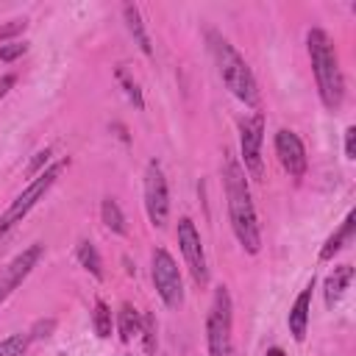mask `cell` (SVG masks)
Here are the masks:
<instances>
[{"mask_svg":"<svg viewBox=\"0 0 356 356\" xmlns=\"http://www.w3.org/2000/svg\"><path fill=\"white\" fill-rule=\"evenodd\" d=\"M222 186H225V206H228L231 231H234L236 242L242 245V250L256 256L261 250V231H259L256 209H253V200H250L248 175H245L239 159L228 150H225V159H222Z\"/></svg>","mask_w":356,"mask_h":356,"instance_id":"6da1fadb","label":"cell"},{"mask_svg":"<svg viewBox=\"0 0 356 356\" xmlns=\"http://www.w3.org/2000/svg\"><path fill=\"white\" fill-rule=\"evenodd\" d=\"M306 47H309L312 72H314V83H317V95L323 106L328 111H339L345 100V78H342L334 39L323 28H312L306 33Z\"/></svg>","mask_w":356,"mask_h":356,"instance_id":"7a4b0ae2","label":"cell"},{"mask_svg":"<svg viewBox=\"0 0 356 356\" xmlns=\"http://www.w3.org/2000/svg\"><path fill=\"white\" fill-rule=\"evenodd\" d=\"M206 42H209V50L214 56V64H217V72L222 78V83L228 86V92L242 100L248 108H259L261 103V95H259V83H256V75L253 70L248 67V61L236 53V47L220 36L217 31H209L206 33Z\"/></svg>","mask_w":356,"mask_h":356,"instance_id":"3957f363","label":"cell"},{"mask_svg":"<svg viewBox=\"0 0 356 356\" xmlns=\"http://www.w3.org/2000/svg\"><path fill=\"white\" fill-rule=\"evenodd\" d=\"M67 167H70V159H61V161H56V164H47L36 178H31V184L8 203V209L0 214V239H3L17 222H22V217L50 192V186L58 181V175H61Z\"/></svg>","mask_w":356,"mask_h":356,"instance_id":"277c9868","label":"cell"},{"mask_svg":"<svg viewBox=\"0 0 356 356\" xmlns=\"http://www.w3.org/2000/svg\"><path fill=\"white\" fill-rule=\"evenodd\" d=\"M209 356H234V303L228 286H217L206 314Z\"/></svg>","mask_w":356,"mask_h":356,"instance_id":"5b68a950","label":"cell"},{"mask_svg":"<svg viewBox=\"0 0 356 356\" xmlns=\"http://www.w3.org/2000/svg\"><path fill=\"white\" fill-rule=\"evenodd\" d=\"M150 278L153 286L167 309H181L184 306V281L175 259L170 256L167 248H156L150 256Z\"/></svg>","mask_w":356,"mask_h":356,"instance_id":"8992f818","label":"cell"},{"mask_svg":"<svg viewBox=\"0 0 356 356\" xmlns=\"http://www.w3.org/2000/svg\"><path fill=\"white\" fill-rule=\"evenodd\" d=\"M261 142H264V114L256 111L250 117L239 120V164L245 175L261 181L264 178V159H261Z\"/></svg>","mask_w":356,"mask_h":356,"instance_id":"52a82bcc","label":"cell"},{"mask_svg":"<svg viewBox=\"0 0 356 356\" xmlns=\"http://www.w3.org/2000/svg\"><path fill=\"white\" fill-rule=\"evenodd\" d=\"M145 211L153 228H164L170 217V189L159 161H147L145 167Z\"/></svg>","mask_w":356,"mask_h":356,"instance_id":"ba28073f","label":"cell"},{"mask_svg":"<svg viewBox=\"0 0 356 356\" xmlns=\"http://www.w3.org/2000/svg\"><path fill=\"white\" fill-rule=\"evenodd\" d=\"M178 248L184 253V261L195 278L197 286L209 284V267H206V253H203V242H200V231L195 228V222L189 217L178 220Z\"/></svg>","mask_w":356,"mask_h":356,"instance_id":"9c48e42d","label":"cell"},{"mask_svg":"<svg viewBox=\"0 0 356 356\" xmlns=\"http://www.w3.org/2000/svg\"><path fill=\"white\" fill-rule=\"evenodd\" d=\"M42 253H44V245H31V248H25L22 253H17L8 264H6V270L0 273V303L3 300H8V295L31 275V270L39 264V259H42Z\"/></svg>","mask_w":356,"mask_h":356,"instance_id":"30bf717a","label":"cell"},{"mask_svg":"<svg viewBox=\"0 0 356 356\" xmlns=\"http://www.w3.org/2000/svg\"><path fill=\"white\" fill-rule=\"evenodd\" d=\"M275 156H278L284 172H289L292 178L306 175L309 159H306V147H303V142L295 131H286V128L275 131Z\"/></svg>","mask_w":356,"mask_h":356,"instance_id":"8fae6325","label":"cell"},{"mask_svg":"<svg viewBox=\"0 0 356 356\" xmlns=\"http://www.w3.org/2000/svg\"><path fill=\"white\" fill-rule=\"evenodd\" d=\"M312 292H314V278L300 289V295L295 298L292 309H289V334L295 342H303L306 339V328H309V309H312Z\"/></svg>","mask_w":356,"mask_h":356,"instance_id":"7c38bea8","label":"cell"},{"mask_svg":"<svg viewBox=\"0 0 356 356\" xmlns=\"http://www.w3.org/2000/svg\"><path fill=\"white\" fill-rule=\"evenodd\" d=\"M122 19H125V28H128V33L134 36L136 47H139L147 58H153V42H150V33H147V28H145V19H142L139 6L125 3V6H122Z\"/></svg>","mask_w":356,"mask_h":356,"instance_id":"4fadbf2b","label":"cell"},{"mask_svg":"<svg viewBox=\"0 0 356 356\" xmlns=\"http://www.w3.org/2000/svg\"><path fill=\"white\" fill-rule=\"evenodd\" d=\"M353 231H356V211H348V217L342 220V225L325 239V245L320 248V261H328V259H334L345 245H350L353 242Z\"/></svg>","mask_w":356,"mask_h":356,"instance_id":"5bb4252c","label":"cell"},{"mask_svg":"<svg viewBox=\"0 0 356 356\" xmlns=\"http://www.w3.org/2000/svg\"><path fill=\"white\" fill-rule=\"evenodd\" d=\"M350 281H353V267H350V264L334 267V273L325 278V289H323V298H325V306H328V309H334V306L342 300V295H345V289L350 286Z\"/></svg>","mask_w":356,"mask_h":356,"instance_id":"9a60e30c","label":"cell"},{"mask_svg":"<svg viewBox=\"0 0 356 356\" xmlns=\"http://www.w3.org/2000/svg\"><path fill=\"white\" fill-rule=\"evenodd\" d=\"M100 217H103V225H106L111 234H120V236L128 234L125 214H122V209H120V203H117L114 197H103V203H100Z\"/></svg>","mask_w":356,"mask_h":356,"instance_id":"2e32d148","label":"cell"},{"mask_svg":"<svg viewBox=\"0 0 356 356\" xmlns=\"http://www.w3.org/2000/svg\"><path fill=\"white\" fill-rule=\"evenodd\" d=\"M75 256H78V264H81L86 273H92L97 281H103V259H100L97 248H95L89 239H81V242H78Z\"/></svg>","mask_w":356,"mask_h":356,"instance_id":"e0dca14e","label":"cell"},{"mask_svg":"<svg viewBox=\"0 0 356 356\" xmlns=\"http://www.w3.org/2000/svg\"><path fill=\"white\" fill-rule=\"evenodd\" d=\"M139 325H142L139 312H136L131 303H122L120 312H117V331H120V339H122V342H131V339L139 334Z\"/></svg>","mask_w":356,"mask_h":356,"instance_id":"ac0fdd59","label":"cell"},{"mask_svg":"<svg viewBox=\"0 0 356 356\" xmlns=\"http://www.w3.org/2000/svg\"><path fill=\"white\" fill-rule=\"evenodd\" d=\"M114 78H117V83L122 86V92H125V97L134 103V108H145V97H142V89H139V83L128 75V70L120 64V67H114Z\"/></svg>","mask_w":356,"mask_h":356,"instance_id":"d6986e66","label":"cell"},{"mask_svg":"<svg viewBox=\"0 0 356 356\" xmlns=\"http://www.w3.org/2000/svg\"><path fill=\"white\" fill-rule=\"evenodd\" d=\"M92 328L100 339H108L111 337V309L106 300H95V312H92Z\"/></svg>","mask_w":356,"mask_h":356,"instance_id":"ffe728a7","label":"cell"},{"mask_svg":"<svg viewBox=\"0 0 356 356\" xmlns=\"http://www.w3.org/2000/svg\"><path fill=\"white\" fill-rule=\"evenodd\" d=\"M139 334H142V345H145V350H147V353H156V348H159V325H156V317H153L150 312L142 317Z\"/></svg>","mask_w":356,"mask_h":356,"instance_id":"44dd1931","label":"cell"},{"mask_svg":"<svg viewBox=\"0 0 356 356\" xmlns=\"http://www.w3.org/2000/svg\"><path fill=\"white\" fill-rule=\"evenodd\" d=\"M28 345H31V334L28 331L25 334H11V337H6L0 342V356H22L28 350Z\"/></svg>","mask_w":356,"mask_h":356,"instance_id":"7402d4cb","label":"cell"},{"mask_svg":"<svg viewBox=\"0 0 356 356\" xmlns=\"http://www.w3.org/2000/svg\"><path fill=\"white\" fill-rule=\"evenodd\" d=\"M25 53H28V42H22V39H14L8 44H0V61H14V58H19Z\"/></svg>","mask_w":356,"mask_h":356,"instance_id":"603a6c76","label":"cell"},{"mask_svg":"<svg viewBox=\"0 0 356 356\" xmlns=\"http://www.w3.org/2000/svg\"><path fill=\"white\" fill-rule=\"evenodd\" d=\"M50 156H53V150H50V147L39 150V153L33 156V161L28 164V175H31V178H36V175H39V172H42V170L50 164Z\"/></svg>","mask_w":356,"mask_h":356,"instance_id":"cb8c5ba5","label":"cell"},{"mask_svg":"<svg viewBox=\"0 0 356 356\" xmlns=\"http://www.w3.org/2000/svg\"><path fill=\"white\" fill-rule=\"evenodd\" d=\"M53 328H56V320H53V317H47V320H36L33 328L28 331V334H31V342H33V339H47V337L53 334Z\"/></svg>","mask_w":356,"mask_h":356,"instance_id":"d4e9b609","label":"cell"},{"mask_svg":"<svg viewBox=\"0 0 356 356\" xmlns=\"http://www.w3.org/2000/svg\"><path fill=\"white\" fill-rule=\"evenodd\" d=\"M25 28H28V19H11L8 25H3V28H0V42H6V39H11V36L22 33Z\"/></svg>","mask_w":356,"mask_h":356,"instance_id":"484cf974","label":"cell"},{"mask_svg":"<svg viewBox=\"0 0 356 356\" xmlns=\"http://www.w3.org/2000/svg\"><path fill=\"white\" fill-rule=\"evenodd\" d=\"M345 159H356V128L353 125H348L345 128Z\"/></svg>","mask_w":356,"mask_h":356,"instance_id":"4316f807","label":"cell"},{"mask_svg":"<svg viewBox=\"0 0 356 356\" xmlns=\"http://www.w3.org/2000/svg\"><path fill=\"white\" fill-rule=\"evenodd\" d=\"M14 83H17V75L14 72H8V75H0V100L14 89Z\"/></svg>","mask_w":356,"mask_h":356,"instance_id":"83f0119b","label":"cell"},{"mask_svg":"<svg viewBox=\"0 0 356 356\" xmlns=\"http://www.w3.org/2000/svg\"><path fill=\"white\" fill-rule=\"evenodd\" d=\"M267 356H284V350H281V348H270Z\"/></svg>","mask_w":356,"mask_h":356,"instance_id":"f1b7e54d","label":"cell"}]
</instances>
